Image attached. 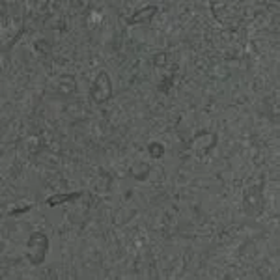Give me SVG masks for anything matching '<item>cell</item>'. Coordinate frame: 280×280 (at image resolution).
<instances>
[{"mask_svg":"<svg viewBox=\"0 0 280 280\" xmlns=\"http://www.w3.org/2000/svg\"><path fill=\"white\" fill-rule=\"evenodd\" d=\"M49 251V239H47L45 234L41 232H36V234L30 235L28 239V246H26V256H28L30 263H41L45 260V254Z\"/></svg>","mask_w":280,"mask_h":280,"instance_id":"cell-1","label":"cell"},{"mask_svg":"<svg viewBox=\"0 0 280 280\" xmlns=\"http://www.w3.org/2000/svg\"><path fill=\"white\" fill-rule=\"evenodd\" d=\"M112 96V86H110V77L107 71H101L96 79V84L91 88V99L96 103H105Z\"/></svg>","mask_w":280,"mask_h":280,"instance_id":"cell-2","label":"cell"},{"mask_svg":"<svg viewBox=\"0 0 280 280\" xmlns=\"http://www.w3.org/2000/svg\"><path fill=\"white\" fill-rule=\"evenodd\" d=\"M155 12H157V6H146L142 8L140 12H137L135 15H133L127 23L129 24H137V23H148V21H151V17L155 15Z\"/></svg>","mask_w":280,"mask_h":280,"instance_id":"cell-3","label":"cell"},{"mask_svg":"<svg viewBox=\"0 0 280 280\" xmlns=\"http://www.w3.org/2000/svg\"><path fill=\"white\" fill-rule=\"evenodd\" d=\"M75 198H80V193H73V195H58V196H52L47 200L49 206H58L62 202H69V200H75Z\"/></svg>","mask_w":280,"mask_h":280,"instance_id":"cell-4","label":"cell"},{"mask_svg":"<svg viewBox=\"0 0 280 280\" xmlns=\"http://www.w3.org/2000/svg\"><path fill=\"white\" fill-rule=\"evenodd\" d=\"M148 149H149V153L153 155V157H163V153H165V148H163L161 144H157V142L149 144Z\"/></svg>","mask_w":280,"mask_h":280,"instance_id":"cell-5","label":"cell"}]
</instances>
